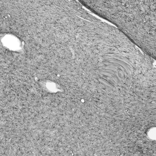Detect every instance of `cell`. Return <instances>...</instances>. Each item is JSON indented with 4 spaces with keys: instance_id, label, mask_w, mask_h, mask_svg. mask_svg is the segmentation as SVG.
<instances>
[{
    "instance_id": "cell-1",
    "label": "cell",
    "mask_w": 156,
    "mask_h": 156,
    "mask_svg": "<svg viewBox=\"0 0 156 156\" xmlns=\"http://www.w3.org/2000/svg\"><path fill=\"white\" fill-rule=\"evenodd\" d=\"M156 7V0H90L87 6L139 45L155 44Z\"/></svg>"
}]
</instances>
